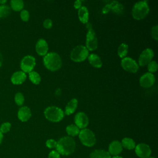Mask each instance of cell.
Listing matches in <instances>:
<instances>
[{
  "label": "cell",
  "mask_w": 158,
  "mask_h": 158,
  "mask_svg": "<svg viewBox=\"0 0 158 158\" xmlns=\"http://www.w3.org/2000/svg\"><path fill=\"white\" fill-rule=\"evenodd\" d=\"M76 143L72 137L67 136L62 137L57 141L56 150L60 155L69 156L75 150Z\"/></svg>",
  "instance_id": "6da1fadb"
},
{
  "label": "cell",
  "mask_w": 158,
  "mask_h": 158,
  "mask_svg": "<svg viewBox=\"0 0 158 158\" xmlns=\"http://www.w3.org/2000/svg\"><path fill=\"white\" fill-rule=\"evenodd\" d=\"M43 62L44 67L52 72L59 70L62 64L60 56L58 53L55 52H48L43 57Z\"/></svg>",
  "instance_id": "7a4b0ae2"
},
{
  "label": "cell",
  "mask_w": 158,
  "mask_h": 158,
  "mask_svg": "<svg viewBox=\"0 0 158 158\" xmlns=\"http://www.w3.org/2000/svg\"><path fill=\"white\" fill-rule=\"evenodd\" d=\"M149 12V6L147 1L136 2L133 6L131 15L133 19L140 20L144 19Z\"/></svg>",
  "instance_id": "3957f363"
},
{
  "label": "cell",
  "mask_w": 158,
  "mask_h": 158,
  "mask_svg": "<svg viewBox=\"0 0 158 158\" xmlns=\"http://www.w3.org/2000/svg\"><path fill=\"white\" fill-rule=\"evenodd\" d=\"M44 115L45 118L52 122H58L62 120L64 117V110L57 106H48L44 111Z\"/></svg>",
  "instance_id": "277c9868"
},
{
  "label": "cell",
  "mask_w": 158,
  "mask_h": 158,
  "mask_svg": "<svg viewBox=\"0 0 158 158\" xmlns=\"http://www.w3.org/2000/svg\"><path fill=\"white\" fill-rule=\"evenodd\" d=\"M88 29L86 36V48L88 51H94L98 46V41L91 23H86Z\"/></svg>",
  "instance_id": "5b68a950"
},
{
  "label": "cell",
  "mask_w": 158,
  "mask_h": 158,
  "mask_svg": "<svg viewBox=\"0 0 158 158\" xmlns=\"http://www.w3.org/2000/svg\"><path fill=\"white\" fill-rule=\"evenodd\" d=\"M89 56V51L86 46L83 45H78L75 46L70 52V59L76 62L84 61Z\"/></svg>",
  "instance_id": "8992f818"
},
{
  "label": "cell",
  "mask_w": 158,
  "mask_h": 158,
  "mask_svg": "<svg viewBox=\"0 0 158 158\" xmlns=\"http://www.w3.org/2000/svg\"><path fill=\"white\" fill-rule=\"evenodd\" d=\"M79 139L84 146L92 147L96 143V138L94 133L88 128L81 129L78 134Z\"/></svg>",
  "instance_id": "52a82bcc"
},
{
  "label": "cell",
  "mask_w": 158,
  "mask_h": 158,
  "mask_svg": "<svg viewBox=\"0 0 158 158\" xmlns=\"http://www.w3.org/2000/svg\"><path fill=\"white\" fill-rule=\"evenodd\" d=\"M36 65L35 58L31 55L24 56L20 62V69L24 73H30L33 71Z\"/></svg>",
  "instance_id": "ba28073f"
},
{
  "label": "cell",
  "mask_w": 158,
  "mask_h": 158,
  "mask_svg": "<svg viewBox=\"0 0 158 158\" xmlns=\"http://www.w3.org/2000/svg\"><path fill=\"white\" fill-rule=\"evenodd\" d=\"M121 66L125 70L130 73H136L139 70L138 63L130 57H125L122 59Z\"/></svg>",
  "instance_id": "9c48e42d"
},
{
  "label": "cell",
  "mask_w": 158,
  "mask_h": 158,
  "mask_svg": "<svg viewBox=\"0 0 158 158\" xmlns=\"http://www.w3.org/2000/svg\"><path fill=\"white\" fill-rule=\"evenodd\" d=\"M154 57V51L151 48H146L144 49L140 54L138 59V65L141 67L147 65Z\"/></svg>",
  "instance_id": "30bf717a"
},
{
  "label": "cell",
  "mask_w": 158,
  "mask_h": 158,
  "mask_svg": "<svg viewBox=\"0 0 158 158\" xmlns=\"http://www.w3.org/2000/svg\"><path fill=\"white\" fill-rule=\"evenodd\" d=\"M135 151L136 156L140 158H148L151 154V149L149 146L143 143L136 145Z\"/></svg>",
  "instance_id": "8fae6325"
},
{
  "label": "cell",
  "mask_w": 158,
  "mask_h": 158,
  "mask_svg": "<svg viewBox=\"0 0 158 158\" xmlns=\"http://www.w3.org/2000/svg\"><path fill=\"white\" fill-rule=\"evenodd\" d=\"M74 122L75 125L80 129H84L86 128L89 124V118L85 112H79L75 115Z\"/></svg>",
  "instance_id": "7c38bea8"
},
{
  "label": "cell",
  "mask_w": 158,
  "mask_h": 158,
  "mask_svg": "<svg viewBox=\"0 0 158 158\" xmlns=\"http://www.w3.org/2000/svg\"><path fill=\"white\" fill-rule=\"evenodd\" d=\"M156 78L153 73L146 72L139 78V85L141 87L148 88L151 87L155 83Z\"/></svg>",
  "instance_id": "4fadbf2b"
},
{
  "label": "cell",
  "mask_w": 158,
  "mask_h": 158,
  "mask_svg": "<svg viewBox=\"0 0 158 158\" xmlns=\"http://www.w3.org/2000/svg\"><path fill=\"white\" fill-rule=\"evenodd\" d=\"M48 43L44 39L40 38L38 40L35 45V49L38 55L44 56L48 53Z\"/></svg>",
  "instance_id": "5bb4252c"
},
{
  "label": "cell",
  "mask_w": 158,
  "mask_h": 158,
  "mask_svg": "<svg viewBox=\"0 0 158 158\" xmlns=\"http://www.w3.org/2000/svg\"><path fill=\"white\" fill-rule=\"evenodd\" d=\"M123 148L121 143L118 140L112 141L109 145L108 152L110 156H118L122 151Z\"/></svg>",
  "instance_id": "9a60e30c"
},
{
  "label": "cell",
  "mask_w": 158,
  "mask_h": 158,
  "mask_svg": "<svg viewBox=\"0 0 158 158\" xmlns=\"http://www.w3.org/2000/svg\"><path fill=\"white\" fill-rule=\"evenodd\" d=\"M31 116V112L30 109L27 106H23L20 107L17 112L18 118L22 122L28 121Z\"/></svg>",
  "instance_id": "2e32d148"
},
{
  "label": "cell",
  "mask_w": 158,
  "mask_h": 158,
  "mask_svg": "<svg viewBox=\"0 0 158 158\" xmlns=\"http://www.w3.org/2000/svg\"><path fill=\"white\" fill-rule=\"evenodd\" d=\"M27 78V75L23 72L17 71L14 72L10 78V81L14 85H21Z\"/></svg>",
  "instance_id": "e0dca14e"
},
{
  "label": "cell",
  "mask_w": 158,
  "mask_h": 158,
  "mask_svg": "<svg viewBox=\"0 0 158 158\" xmlns=\"http://www.w3.org/2000/svg\"><path fill=\"white\" fill-rule=\"evenodd\" d=\"M78 100L76 98H72L70 100L65 106L64 114L67 115L73 114L78 106Z\"/></svg>",
  "instance_id": "ac0fdd59"
},
{
  "label": "cell",
  "mask_w": 158,
  "mask_h": 158,
  "mask_svg": "<svg viewBox=\"0 0 158 158\" xmlns=\"http://www.w3.org/2000/svg\"><path fill=\"white\" fill-rule=\"evenodd\" d=\"M78 16L80 21L84 24L88 23L89 20V12L86 7L81 6L78 10Z\"/></svg>",
  "instance_id": "d6986e66"
},
{
  "label": "cell",
  "mask_w": 158,
  "mask_h": 158,
  "mask_svg": "<svg viewBox=\"0 0 158 158\" xmlns=\"http://www.w3.org/2000/svg\"><path fill=\"white\" fill-rule=\"evenodd\" d=\"M89 63L95 68H100L102 65L101 57L96 54H91L88 57Z\"/></svg>",
  "instance_id": "ffe728a7"
},
{
  "label": "cell",
  "mask_w": 158,
  "mask_h": 158,
  "mask_svg": "<svg viewBox=\"0 0 158 158\" xmlns=\"http://www.w3.org/2000/svg\"><path fill=\"white\" fill-rule=\"evenodd\" d=\"M89 158H111V156L106 150L96 149L91 152Z\"/></svg>",
  "instance_id": "44dd1931"
},
{
  "label": "cell",
  "mask_w": 158,
  "mask_h": 158,
  "mask_svg": "<svg viewBox=\"0 0 158 158\" xmlns=\"http://www.w3.org/2000/svg\"><path fill=\"white\" fill-rule=\"evenodd\" d=\"M120 143L122 144V148L128 150H132L135 149L136 146V143L135 141L132 138L128 137L123 138Z\"/></svg>",
  "instance_id": "7402d4cb"
},
{
  "label": "cell",
  "mask_w": 158,
  "mask_h": 158,
  "mask_svg": "<svg viewBox=\"0 0 158 158\" xmlns=\"http://www.w3.org/2000/svg\"><path fill=\"white\" fill-rule=\"evenodd\" d=\"M65 130L69 136H70V137L78 135L80 131V128L75 124H70L67 125Z\"/></svg>",
  "instance_id": "603a6c76"
},
{
  "label": "cell",
  "mask_w": 158,
  "mask_h": 158,
  "mask_svg": "<svg viewBox=\"0 0 158 158\" xmlns=\"http://www.w3.org/2000/svg\"><path fill=\"white\" fill-rule=\"evenodd\" d=\"M10 4L11 9L15 11H21L24 6V2L22 0H11Z\"/></svg>",
  "instance_id": "cb8c5ba5"
},
{
  "label": "cell",
  "mask_w": 158,
  "mask_h": 158,
  "mask_svg": "<svg viewBox=\"0 0 158 158\" xmlns=\"http://www.w3.org/2000/svg\"><path fill=\"white\" fill-rule=\"evenodd\" d=\"M128 51V46L126 43H122L118 48L117 49V54L118 56L123 59L126 57Z\"/></svg>",
  "instance_id": "d4e9b609"
},
{
  "label": "cell",
  "mask_w": 158,
  "mask_h": 158,
  "mask_svg": "<svg viewBox=\"0 0 158 158\" xmlns=\"http://www.w3.org/2000/svg\"><path fill=\"white\" fill-rule=\"evenodd\" d=\"M28 77L30 80L35 85H38L41 81V77L40 74L35 72V71H31L28 73Z\"/></svg>",
  "instance_id": "484cf974"
},
{
  "label": "cell",
  "mask_w": 158,
  "mask_h": 158,
  "mask_svg": "<svg viewBox=\"0 0 158 158\" xmlns=\"http://www.w3.org/2000/svg\"><path fill=\"white\" fill-rule=\"evenodd\" d=\"M10 7L7 5H0V18H5L10 14Z\"/></svg>",
  "instance_id": "4316f807"
},
{
  "label": "cell",
  "mask_w": 158,
  "mask_h": 158,
  "mask_svg": "<svg viewBox=\"0 0 158 158\" xmlns=\"http://www.w3.org/2000/svg\"><path fill=\"white\" fill-rule=\"evenodd\" d=\"M14 100L17 106H22L24 102V101H25V98H24L23 94L20 92L17 93L15 95Z\"/></svg>",
  "instance_id": "83f0119b"
},
{
  "label": "cell",
  "mask_w": 158,
  "mask_h": 158,
  "mask_svg": "<svg viewBox=\"0 0 158 158\" xmlns=\"http://www.w3.org/2000/svg\"><path fill=\"white\" fill-rule=\"evenodd\" d=\"M148 72L153 73L156 72L157 70V64L155 60H151L148 65Z\"/></svg>",
  "instance_id": "f1b7e54d"
},
{
  "label": "cell",
  "mask_w": 158,
  "mask_h": 158,
  "mask_svg": "<svg viewBox=\"0 0 158 158\" xmlns=\"http://www.w3.org/2000/svg\"><path fill=\"white\" fill-rule=\"evenodd\" d=\"M11 128V124L10 123L6 122H4L3 123L1 124V125L0 126V131L3 134V133H6L9 131V130H10Z\"/></svg>",
  "instance_id": "f546056e"
},
{
  "label": "cell",
  "mask_w": 158,
  "mask_h": 158,
  "mask_svg": "<svg viewBox=\"0 0 158 158\" xmlns=\"http://www.w3.org/2000/svg\"><path fill=\"white\" fill-rule=\"evenodd\" d=\"M21 19L24 22H27L30 18V13L27 10L23 9L20 12V14Z\"/></svg>",
  "instance_id": "4dcf8cb0"
},
{
  "label": "cell",
  "mask_w": 158,
  "mask_h": 158,
  "mask_svg": "<svg viewBox=\"0 0 158 158\" xmlns=\"http://www.w3.org/2000/svg\"><path fill=\"white\" fill-rule=\"evenodd\" d=\"M151 35L152 38L156 41L158 40V25H156L152 27L151 31Z\"/></svg>",
  "instance_id": "1f68e13d"
},
{
  "label": "cell",
  "mask_w": 158,
  "mask_h": 158,
  "mask_svg": "<svg viewBox=\"0 0 158 158\" xmlns=\"http://www.w3.org/2000/svg\"><path fill=\"white\" fill-rule=\"evenodd\" d=\"M46 146L49 149L56 148L57 146V141L53 139H48L46 141Z\"/></svg>",
  "instance_id": "d6a6232c"
},
{
  "label": "cell",
  "mask_w": 158,
  "mask_h": 158,
  "mask_svg": "<svg viewBox=\"0 0 158 158\" xmlns=\"http://www.w3.org/2000/svg\"><path fill=\"white\" fill-rule=\"evenodd\" d=\"M43 27L46 29H50L52 26V21L50 19H46L43 23Z\"/></svg>",
  "instance_id": "836d02e7"
},
{
  "label": "cell",
  "mask_w": 158,
  "mask_h": 158,
  "mask_svg": "<svg viewBox=\"0 0 158 158\" xmlns=\"http://www.w3.org/2000/svg\"><path fill=\"white\" fill-rule=\"evenodd\" d=\"M48 158H60V155L56 150H52L49 153Z\"/></svg>",
  "instance_id": "e575fe53"
},
{
  "label": "cell",
  "mask_w": 158,
  "mask_h": 158,
  "mask_svg": "<svg viewBox=\"0 0 158 158\" xmlns=\"http://www.w3.org/2000/svg\"><path fill=\"white\" fill-rule=\"evenodd\" d=\"M73 6L76 9H79L81 7V1L80 0H77L74 2Z\"/></svg>",
  "instance_id": "d590c367"
},
{
  "label": "cell",
  "mask_w": 158,
  "mask_h": 158,
  "mask_svg": "<svg viewBox=\"0 0 158 158\" xmlns=\"http://www.w3.org/2000/svg\"><path fill=\"white\" fill-rule=\"evenodd\" d=\"M2 61H3V57H2L1 53L0 52V67H1V65L2 64Z\"/></svg>",
  "instance_id": "8d00e7d4"
},
{
  "label": "cell",
  "mask_w": 158,
  "mask_h": 158,
  "mask_svg": "<svg viewBox=\"0 0 158 158\" xmlns=\"http://www.w3.org/2000/svg\"><path fill=\"white\" fill-rule=\"evenodd\" d=\"M3 139V134L0 131V144L1 143Z\"/></svg>",
  "instance_id": "74e56055"
},
{
  "label": "cell",
  "mask_w": 158,
  "mask_h": 158,
  "mask_svg": "<svg viewBox=\"0 0 158 158\" xmlns=\"http://www.w3.org/2000/svg\"><path fill=\"white\" fill-rule=\"evenodd\" d=\"M6 2H7V1H6V0H1V1H0V4H1V5H3V4H4Z\"/></svg>",
  "instance_id": "f35d334b"
},
{
  "label": "cell",
  "mask_w": 158,
  "mask_h": 158,
  "mask_svg": "<svg viewBox=\"0 0 158 158\" xmlns=\"http://www.w3.org/2000/svg\"><path fill=\"white\" fill-rule=\"evenodd\" d=\"M111 158H123V157H121V156H115L111 157Z\"/></svg>",
  "instance_id": "ab89813d"
},
{
  "label": "cell",
  "mask_w": 158,
  "mask_h": 158,
  "mask_svg": "<svg viewBox=\"0 0 158 158\" xmlns=\"http://www.w3.org/2000/svg\"><path fill=\"white\" fill-rule=\"evenodd\" d=\"M148 158H155V157H149Z\"/></svg>",
  "instance_id": "60d3db41"
}]
</instances>
